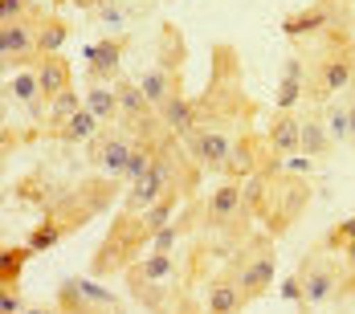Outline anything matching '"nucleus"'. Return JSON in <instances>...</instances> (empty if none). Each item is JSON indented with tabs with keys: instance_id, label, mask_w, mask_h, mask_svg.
Instances as JSON below:
<instances>
[{
	"instance_id": "1",
	"label": "nucleus",
	"mask_w": 355,
	"mask_h": 314,
	"mask_svg": "<svg viewBox=\"0 0 355 314\" xmlns=\"http://www.w3.org/2000/svg\"><path fill=\"white\" fill-rule=\"evenodd\" d=\"M245 204L266 225L270 237H282L286 229L298 220V212L311 204V188L298 175H286L282 164H270L266 172L245 180Z\"/></svg>"
},
{
	"instance_id": "2",
	"label": "nucleus",
	"mask_w": 355,
	"mask_h": 314,
	"mask_svg": "<svg viewBox=\"0 0 355 314\" xmlns=\"http://www.w3.org/2000/svg\"><path fill=\"white\" fill-rule=\"evenodd\" d=\"M200 106V127H245V119L253 114V103L245 98L241 86V70H237V49L233 45H216L213 49V78L205 86V98H196Z\"/></svg>"
},
{
	"instance_id": "3",
	"label": "nucleus",
	"mask_w": 355,
	"mask_h": 314,
	"mask_svg": "<svg viewBox=\"0 0 355 314\" xmlns=\"http://www.w3.org/2000/svg\"><path fill=\"white\" fill-rule=\"evenodd\" d=\"M151 229L143 225L139 212H119L110 225L107 241L98 245L94 261H90V278H110V274H127L143 253L151 249Z\"/></svg>"
},
{
	"instance_id": "4",
	"label": "nucleus",
	"mask_w": 355,
	"mask_h": 314,
	"mask_svg": "<svg viewBox=\"0 0 355 314\" xmlns=\"http://www.w3.org/2000/svg\"><path fill=\"white\" fill-rule=\"evenodd\" d=\"M355 82V41L347 33H339V25L327 37V49L319 53L315 70L306 73V94L311 103H331V94L347 90Z\"/></svg>"
},
{
	"instance_id": "5",
	"label": "nucleus",
	"mask_w": 355,
	"mask_h": 314,
	"mask_svg": "<svg viewBox=\"0 0 355 314\" xmlns=\"http://www.w3.org/2000/svg\"><path fill=\"white\" fill-rule=\"evenodd\" d=\"M184 58H188L184 33L176 25H164L159 29V49H155V66L139 78L143 94H147V103L155 110L168 103L172 94H184Z\"/></svg>"
},
{
	"instance_id": "6",
	"label": "nucleus",
	"mask_w": 355,
	"mask_h": 314,
	"mask_svg": "<svg viewBox=\"0 0 355 314\" xmlns=\"http://www.w3.org/2000/svg\"><path fill=\"white\" fill-rule=\"evenodd\" d=\"M274 270H278V249H274V237H270V233L249 237L245 249H241V253L233 257V265H229V274L237 278L245 302H257V298H266V294L274 290Z\"/></svg>"
},
{
	"instance_id": "7",
	"label": "nucleus",
	"mask_w": 355,
	"mask_h": 314,
	"mask_svg": "<svg viewBox=\"0 0 355 314\" xmlns=\"http://www.w3.org/2000/svg\"><path fill=\"white\" fill-rule=\"evenodd\" d=\"M200 220H205V229H213V233L245 237L249 220H253V212H249V204H245V184L225 180L220 188H213L209 200L200 204Z\"/></svg>"
},
{
	"instance_id": "8",
	"label": "nucleus",
	"mask_w": 355,
	"mask_h": 314,
	"mask_svg": "<svg viewBox=\"0 0 355 314\" xmlns=\"http://www.w3.org/2000/svg\"><path fill=\"white\" fill-rule=\"evenodd\" d=\"M294 278H298V286H302V314H306L311 306H319V302H331V298L339 294L343 261L335 265V261L327 257L322 241H319L315 249H311V253H302V261H298Z\"/></svg>"
},
{
	"instance_id": "9",
	"label": "nucleus",
	"mask_w": 355,
	"mask_h": 314,
	"mask_svg": "<svg viewBox=\"0 0 355 314\" xmlns=\"http://www.w3.org/2000/svg\"><path fill=\"white\" fill-rule=\"evenodd\" d=\"M131 151H135V131L114 123V127H103L94 139L86 143V164L98 168L107 180H119L123 168H127V159H131Z\"/></svg>"
},
{
	"instance_id": "10",
	"label": "nucleus",
	"mask_w": 355,
	"mask_h": 314,
	"mask_svg": "<svg viewBox=\"0 0 355 314\" xmlns=\"http://www.w3.org/2000/svg\"><path fill=\"white\" fill-rule=\"evenodd\" d=\"M233 147H237V139H233L229 131H220V127H196V131L184 139V151H188L205 172H216V175H225L229 159H233Z\"/></svg>"
},
{
	"instance_id": "11",
	"label": "nucleus",
	"mask_w": 355,
	"mask_h": 314,
	"mask_svg": "<svg viewBox=\"0 0 355 314\" xmlns=\"http://www.w3.org/2000/svg\"><path fill=\"white\" fill-rule=\"evenodd\" d=\"M123 49H127V37H103L86 45V82H119Z\"/></svg>"
},
{
	"instance_id": "12",
	"label": "nucleus",
	"mask_w": 355,
	"mask_h": 314,
	"mask_svg": "<svg viewBox=\"0 0 355 314\" xmlns=\"http://www.w3.org/2000/svg\"><path fill=\"white\" fill-rule=\"evenodd\" d=\"M159 123H164L168 135L188 139L200 127V106H196V98H188V94H172L168 103L159 106Z\"/></svg>"
},
{
	"instance_id": "13",
	"label": "nucleus",
	"mask_w": 355,
	"mask_h": 314,
	"mask_svg": "<svg viewBox=\"0 0 355 314\" xmlns=\"http://www.w3.org/2000/svg\"><path fill=\"white\" fill-rule=\"evenodd\" d=\"M245 306L249 302L233 274H220V278H213L205 286V306H200L205 314H241Z\"/></svg>"
},
{
	"instance_id": "14",
	"label": "nucleus",
	"mask_w": 355,
	"mask_h": 314,
	"mask_svg": "<svg viewBox=\"0 0 355 314\" xmlns=\"http://www.w3.org/2000/svg\"><path fill=\"white\" fill-rule=\"evenodd\" d=\"M266 143H270L274 155H294V151H302V114L278 110V114L270 119V127H266Z\"/></svg>"
},
{
	"instance_id": "15",
	"label": "nucleus",
	"mask_w": 355,
	"mask_h": 314,
	"mask_svg": "<svg viewBox=\"0 0 355 314\" xmlns=\"http://www.w3.org/2000/svg\"><path fill=\"white\" fill-rule=\"evenodd\" d=\"M322 29H335V4L331 0H322V4H311V8H302V12H290L282 21V33L286 37H315Z\"/></svg>"
},
{
	"instance_id": "16",
	"label": "nucleus",
	"mask_w": 355,
	"mask_h": 314,
	"mask_svg": "<svg viewBox=\"0 0 355 314\" xmlns=\"http://www.w3.org/2000/svg\"><path fill=\"white\" fill-rule=\"evenodd\" d=\"M114 90H119V110H123V127H139V123H147L151 114H155V106L147 103V94H143L139 78H119L114 82Z\"/></svg>"
},
{
	"instance_id": "17",
	"label": "nucleus",
	"mask_w": 355,
	"mask_h": 314,
	"mask_svg": "<svg viewBox=\"0 0 355 314\" xmlns=\"http://www.w3.org/2000/svg\"><path fill=\"white\" fill-rule=\"evenodd\" d=\"M103 131V123L94 119V110L90 106H82L78 114H70L66 123H58V127H45V135L58 143H90L94 135Z\"/></svg>"
},
{
	"instance_id": "18",
	"label": "nucleus",
	"mask_w": 355,
	"mask_h": 314,
	"mask_svg": "<svg viewBox=\"0 0 355 314\" xmlns=\"http://www.w3.org/2000/svg\"><path fill=\"white\" fill-rule=\"evenodd\" d=\"M37 82H41V98L49 103L53 94H62V90H70L73 86V73H70V62L58 53V58H41L37 62Z\"/></svg>"
},
{
	"instance_id": "19",
	"label": "nucleus",
	"mask_w": 355,
	"mask_h": 314,
	"mask_svg": "<svg viewBox=\"0 0 355 314\" xmlns=\"http://www.w3.org/2000/svg\"><path fill=\"white\" fill-rule=\"evenodd\" d=\"M86 106L94 110V119H98L103 127H114V123L123 119V110H119V90H114V82H90V86H86Z\"/></svg>"
},
{
	"instance_id": "20",
	"label": "nucleus",
	"mask_w": 355,
	"mask_h": 314,
	"mask_svg": "<svg viewBox=\"0 0 355 314\" xmlns=\"http://www.w3.org/2000/svg\"><path fill=\"white\" fill-rule=\"evenodd\" d=\"M127 274H131V278H143V281L176 278V253H155V249H147V257H139Z\"/></svg>"
},
{
	"instance_id": "21",
	"label": "nucleus",
	"mask_w": 355,
	"mask_h": 314,
	"mask_svg": "<svg viewBox=\"0 0 355 314\" xmlns=\"http://www.w3.org/2000/svg\"><path fill=\"white\" fill-rule=\"evenodd\" d=\"M66 41H70V25L62 17H41L37 21V53L41 58H58Z\"/></svg>"
},
{
	"instance_id": "22",
	"label": "nucleus",
	"mask_w": 355,
	"mask_h": 314,
	"mask_svg": "<svg viewBox=\"0 0 355 314\" xmlns=\"http://www.w3.org/2000/svg\"><path fill=\"white\" fill-rule=\"evenodd\" d=\"M331 147H335V139H331V131L322 127L319 119L302 114V155H306V159H322V155H327Z\"/></svg>"
},
{
	"instance_id": "23",
	"label": "nucleus",
	"mask_w": 355,
	"mask_h": 314,
	"mask_svg": "<svg viewBox=\"0 0 355 314\" xmlns=\"http://www.w3.org/2000/svg\"><path fill=\"white\" fill-rule=\"evenodd\" d=\"M4 94L8 98H17V103L33 106L37 110V98H41V82H37V66L33 70H17L8 82H4Z\"/></svg>"
},
{
	"instance_id": "24",
	"label": "nucleus",
	"mask_w": 355,
	"mask_h": 314,
	"mask_svg": "<svg viewBox=\"0 0 355 314\" xmlns=\"http://www.w3.org/2000/svg\"><path fill=\"white\" fill-rule=\"evenodd\" d=\"M29 257H33L29 245H8V249L0 253V281H4V290H21L17 278H21V270H25Z\"/></svg>"
},
{
	"instance_id": "25",
	"label": "nucleus",
	"mask_w": 355,
	"mask_h": 314,
	"mask_svg": "<svg viewBox=\"0 0 355 314\" xmlns=\"http://www.w3.org/2000/svg\"><path fill=\"white\" fill-rule=\"evenodd\" d=\"M180 192H168L164 200H155L151 209H143L139 216H143V225L151 229V233H159V229H168V225H176V209H180Z\"/></svg>"
},
{
	"instance_id": "26",
	"label": "nucleus",
	"mask_w": 355,
	"mask_h": 314,
	"mask_svg": "<svg viewBox=\"0 0 355 314\" xmlns=\"http://www.w3.org/2000/svg\"><path fill=\"white\" fill-rule=\"evenodd\" d=\"M86 106V94H78V90H62V94H53L49 103H45V119H49V127H58V123H66L70 114H78Z\"/></svg>"
},
{
	"instance_id": "27",
	"label": "nucleus",
	"mask_w": 355,
	"mask_h": 314,
	"mask_svg": "<svg viewBox=\"0 0 355 314\" xmlns=\"http://www.w3.org/2000/svg\"><path fill=\"white\" fill-rule=\"evenodd\" d=\"M66 233H70V229H66L62 220H53V216H45L41 225H33V233H29V241H25V245H29L33 253H49L53 245H62V237H66Z\"/></svg>"
},
{
	"instance_id": "28",
	"label": "nucleus",
	"mask_w": 355,
	"mask_h": 314,
	"mask_svg": "<svg viewBox=\"0 0 355 314\" xmlns=\"http://www.w3.org/2000/svg\"><path fill=\"white\" fill-rule=\"evenodd\" d=\"M327 131L335 143H352V119H347V103L327 106Z\"/></svg>"
},
{
	"instance_id": "29",
	"label": "nucleus",
	"mask_w": 355,
	"mask_h": 314,
	"mask_svg": "<svg viewBox=\"0 0 355 314\" xmlns=\"http://www.w3.org/2000/svg\"><path fill=\"white\" fill-rule=\"evenodd\" d=\"M347 245H355V216L339 220V225L327 229V237H322V249H327V253H343Z\"/></svg>"
},
{
	"instance_id": "30",
	"label": "nucleus",
	"mask_w": 355,
	"mask_h": 314,
	"mask_svg": "<svg viewBox=\"0 0 355 314\" xmlns=\"http://www.w3.org/2000/svg\"><path fill=\"white\" fill-rule=\"evenodd\" d=\"M17 21H41L29 0H0V25H17Z\"/></svg>"
},
{
	"instance_id": "31",
	"label": "nucleus",
	"mask_w": 355,
	"mask_h": 314,
	"mask_svg": "<svg viewBox=\"0 0 355 314\" xmlns=\"http://www.w3.org/2000/svg\"><path fill=\"white\" fill-rule=\"evenodd\" d=\"M302 94H306V82H302V78H282V82H278V94H274V106H278V110H294V103H298Z\"/></svg>"
},
{
	"instance_id": "32",
	"label": "nucleus",
	"mask_w": 355,
	"mask_h": 314,
	"mask_svg": "<svg viewBox=\"0 0 355 314\" xmlns=\"http://www.w3.org/2000/svg\"><path fill=\"white\" fill-rule=\"evenodd\" d=\"M78 290H82V294H86L90 302H98V306H107V311H114V314H119V298L110 294L107 286H98L94 278H78Z\"/></svg>"
},
{
	"instance_id": "33",
	"label": "nucleus",
	"mask_w": 355,
	"mask_h": 314,
	"mask_svg": "<svg viewBox=\"0 0 355 314\" xmlns=\"http://www.w3.org/2000/svg\"><path fill=\"white\" fill-rule=\"evenodd\" d=\"M339 261H343V278H339V294L335 298H352L355 294V245H347L339 253Z\"/></svg>"
},
{
	"instance_id": "34",
	"label": "nucleus",
	"mask_w": 355,
	"mask_h": 314,
	"mask_svg": "<svg viewBox=\"0 0 355 314\" xmlns=\"http://www.w3.org/2000/svg\"><path fill=\"white\" fill-rule=\"evenodd\" d=\"M176 245H180V225H168V229H159L151 237V249L155 253H176Z\"/></svg>"
},
{
	"instance_id": "35",
	"label": "nucleus",
	"mask_w": 355,
	"mask_h": 314,
	"mask_svg": "<svg viewBox=\"0 0 355 314\" xmlns=\"http://www.w3.org/2000/svg\"><path fill=\"white\" fill-rule=\"evenodd\" d=\"M0 314H25V294H21V290H4Z\"/></svg>"
},
{
	"instance_id": "36",
	"label": "nucleus",
	"mask_w": 355,
	"mask_h": 314,
	"mask_svg": "<svg viewBox=\"0 0 355 314\" xmlns=\"http://www.w3.org/2000/svg\"><path fill=\"white\" fill-rule=\"evenodd\" d=\"M98 21H103L107 29H119V25H123V8H119V4H98Z\"/></svg>"
},
{
	"instance_id": "37",
	"label": "nucleus",
	"mask_w": 355,
	"mask_h": 314,
	"mask_svg": "<svg viewBox=\"0 0 355 314\" xmlns=\"http://www.w3.org/2000/svg\"><path fill=\"white\" fill-rule=\"evenodd\" d=\"M282 298H286V302H298V311H302V286H298V278H294V274L282 281Z\"/></svg>"
},
{
	"instance_id": "38",
	"label": "nucleus",
	"mask_w": 355,
	"mask_h": 314,
	"mask_svg": "<svg viewBox=\"0 0 355 314\" xmlns=\"http://www.w3.org/2000/svg\"><path fill=\"white\" fill-rule=\"evenodd\" d=\"M282 78H302V82H306V66H302V58H286Z\"/></svg>"
},
{
	"instance_id": "39",
	"label": "nucleus",
	"mask_w": 355,
	"mask_h": 314,
	"mask_svg": "<svg viewBox=\"0 0 355 314\" xmlns=\"http://www.w3.org/2000/svg\"><path fill=\"white\" fill-rule=\"evenodd\" d=\"M347 119H352V147H355V94L347 98Z\"/></svg>"
},
{
	"instance_id": "40",
	"label": "nucleus",
	"mask_w": 355,
	"mask_h": 314,
	"mask_svg": "<svg viewBox=\"0 0 355 314\" xmlns=\"http://www.w3.org/2000/svg\"><path fill=\"white\" fill-rule=\"evenodd\" d=\"M29 314H58V306H53V311H29Z\"/></svg>"
},
{
	"instance_id": "41",
	"label": "nucleus",
	"mask_w": 355,
	"mask_h": 314,
	"mask_svg": "<svg viewBox=\"0 0 355 314\" xmlns=\"http://www.w3.org/2000/svg\"><path fill=\"white\" fill-rule=\"evenodd\" d=\"M98 4H119V0H98Z\"/></svg>"
}]
</instances>
